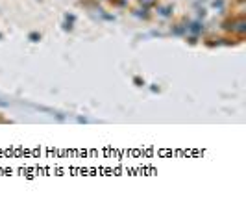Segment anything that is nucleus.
Wrapping results in <instances>:
<instances>
[{
	"label": "nucleus",
	"mask_w": 246,
	"mask_h": 217,
	"mask_svg": "<svg viewBox=\"0 0 246 217\" xmlns=\"http://www.w3.org/2000/svg\"><path fill=\"white\" fill-rule=\"evenodd\" d=\"M39 39H41V35H39V33H35V32H33V33H30V41H33V43H37V41H39Z\"/></svg>",
	"instance_id": "f257e3e1"
},
{
	"label": "nucleus",
	"mask_w": 246,
	"mask_h": 217,
	"mask_svg": "<svg viewBox=\"0 0 246 217\" xmlns=\"http://www.w3.org/2000/svg\"><path fill=\"white\" fill-rule=\"evenodd\" d=\"M189 30H191V32H200V24H198V22H194L193 26H189Z\"/></svg>",
	"instance_id": "f03ea898"
}]
</instances>
